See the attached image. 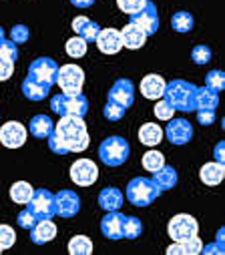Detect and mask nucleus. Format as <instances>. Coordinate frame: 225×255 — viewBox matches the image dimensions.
Returning <instances> with one entry per match:
<instances>
[{"mask_svg": "<svg viewBox=\"0 0 225 255\" xmlns=\"http://www.w3.org/2000/svg\"><path fill=\"white\" fill-rule=\"evenodd\" d=\"M48 149L54 155H69V153H83L89 149V133L83 117H61L54 125L52 133L46 137Z\"/></svg>", "mask_w": 225, "mask_h": 255, "instance_id": "1", "label": "nucleus"}, {"mask_svg": "<svg viewBox=\"0 0 225 255\" xmlns=\"http://www.w3.org/2000/svg\"><path fill=\"white\" fill-rule=\"evenodd\" d=\"M195 93H197V87L193 83L183 81V79H175V81L165 85L163 97L175 111L191 113V111H195Z\"/></svg>", "mask_w": 225, "mask_h": 255, "instance_id": "2", "label": "nucleus"}, {"mask_svg": "<svg viewBox=\"0 0 225 255\" xmlns=\"http://www.w3.org/2000/svg\"><path fill=\"white\" fill-rule=\"evenodd\" d=\"M50 111L59 117H85L89 113V99L83 93L54 95L50 99Z\"/></svg>", "mask_w": 225, "mask_h": 255, "instance_id": "3", "label": "nucleus"}, {"mask_svg": "<svg viewBox=\"0 0 225 255\" xmlns=\"http://www.w3.org/2000/svg\"><path fill=\"white\" fill-rule=\"evenodd\" d=\"M129 155H131V147H129L127 139H123L119 135L107 137L99 145V159L107 167H121L123 163H127Z\"/></svg>", "mask_w": 225, "mask_h": 255, "instance_id": "4", "label": "nucleus"}, {"mask_svg": "<svg viewBox=\"0 0 225 255\" xmlns=\"http://www.w3.org/2000/svg\"><path fill=\"white\" fill-rule=\"evenodd\" d=\"M159 195L161 191L147 177H135L127 185V201L135 207H149Z\"/></svg>", "mask_w": 225, "mask_h": 255, "instance_id": "5", "label": "nucleus"}, {"mask_svg": "<svg viewBox=\"0 0 225 255\" xmlns=\"http://www.w3.org/2000/svg\"><path fill=\"white\" fill-rule=\"evenodd\" d=\"M56 75H59V65H56L54 58H48V56H38L30 62L28 67V77L36 83H42V85H56Z\"/></svg>", "mask_w": 225, "mask_h": 255, "instance_id": "6", "label": "nucleus"}, {"mask_svg": "<svg viewBox=\"0 0 225 255\" xmlns=\"http://www.w3.org/2000/svg\"><path fill=\"white\" fill-rule=\"evenodd\" d=\"M26 209L40 221V219H52L56 215L54 209V195L48 189H34L30 201L26 203Z\"/></svg>", "mask_w": 225, "mask_h": 255, "instance_id": "7", "label": "nucleus"}, {"mask_svg": "<svg viewBox=\"0 0 225 255\" xmlns=\"http://www.w3.org/2000/svg\"><path fill=\"white\" fill-rule=\"evenodd\" d=\"M83 83H85V71L77 65H65L59 67V75H56V85L61 87L63 93L67 95H75L83 91Z\"/></svg>", "mask_w": 225, "mask_h": 255, "instance_id": "8", "label": "nucleus"}, {"mask_svg": "<svg viewBox=\"0 0 225 255\" xmlns=\"http://www.w3.org/2000/svg\"><path fill=\"white\" fill-rule=\"evenodd\" d=\"M167 233L173 241H183V239H189V237L199 233V223L195 217H191L187 213H179L169 221Z\"/></svg>", "mask_w": 225, "mask_h": 255, "instance_id": "9", "label": "nucleus"}, {"mask_svg": "<svg viewBox=\"0 0 225 255\" xmlns=\"http://www.w3.org/2000/svg\"><path fill=\"white\" fill-rule=\"evenodd\" d=\"M131 24L139 26L147 36L155 34L159 30V10H157V4L151 2V0H147L141 10L131 14Z\"/></svg>", "mask_w": 225, "mask_h": 255, "instance_id": "10", "label": "nucleus"}, {"mask_svg": "<svg viewBox=\"0 0 225 255\" xmlns=\"http://www.w3.org/2000/svg\"><path fill=\"white\" fill-rule=\"evenodd\" d=\"M26 127L18 121H8L0 127V143H2L6 149H18L26 143Z\"/></svg>", "mask_w": 225, "mask_h": 255, "instance_id": "11", "label": "nucleus"}, {"mask_svg": "<svg viewBox=\"0 0 225 255\" xmlns=\"http://www.w3.org/2000/svg\"><path fill=\"white\" fill-rule=\"evenodd\" d=\"M163 135L173 145H187L193 139V127L187 119H169Z\"/></svg>", "mask_w": 225, "mask_h": 255, "instance_id": "12", "label": "nucleus"}, {"mask_svg": "<svg viewBox=\"0 0 225 255\" xmlns=\"http://www.w3.org/2000/svg\"><path fill=\"white\" fill-rule=\"evenodd\" d=\"M71 179L79 187H91L99 179V167L91 159H79L71 165Z\"/></svg>", "mask_w": 225, "mask_h": 255, "instance_id": "13", "label": "nucleus"}, {"mask_svg": "<svg viewBox=\"0 0 225 255\" xmlns=\"http://www.w3.org/2000/svg\"><path fill=\"white\" fill-rule=\"evenodd\" d=\"M54 209L56 215L63 217V219H71L81 211V199L75 191L71 189H63L54 195Z\"/></svg>", "mask_w": 225, "mask_h": 255, "instance_id": "14", "label": "nucleus"}, {"mask_svg": "<svg viewBox=\"0 0 225 255\" xmlns=\"http://www.w3.org/2000/svg\"><path fill=\"white\" fill-rule=\"evenodd\" d=\"M109 101L121 105L127 111L135 103V85L129 79H117L109 91Z\"/></svg>", "mask_w": 225, "mask_h": 255, "instance_id": "15", "label": "nucleus"}, {"mask_svg": "<svg viewBox=\"0 0 225 255\" xmlns=\"http://www.w3.org/2000/svg\"><path fill=\"white\" fill-rule=\"evenodd\" d=\"M123 223H125L123 213L107 211V215L101 219V233L111 241H119V239H123Z\"/></svg>", "mask_w": 225, "mask_h": 255, "instance_id": "16", "label": "nucleus"}, {"mask_svg": "<svg viewBox=\"0 0 225 255\" xmlns=\"http://www.w3.org/2000/svg\"><path fill=\"white\" fill-rule=\"evenodd\" d=\"M95 42H97V46L103 54H117L123 48L121 32L117 28H101Z\"/></svg>", "mask_w": 225, "mask_h": 255, "instance_id": "17", "label": "nucleus"}, {"mask_svg": "<svg viewBox=\"0 0 225 255\" xmlns=\"http://www.w3.org/2000/svg\"><path fill=\"white\" fill-rule=\"evenodd\" d=\"M165 81H163V77L161 75H147V77H143V81H141V95L145 97V99H149V101H159V99H163V93H165Z\"/></svg>", "mask_w": 225, "mask_h": 255, "instance_id": "18", "label": "nucleus"}, {"mask_svg": "<svg viewBox=\"0 0 225 255\" xmlns=\"http://www.w3.org/2000/svg\"><path fill=\"white\" fill-rule=\"evenodd\" d=\"M28 231H30V239H32L34 245H44V243H48L56 237V225L50 219L36 221Z\"/></svg>", "mask_w": 225, "mask_h": 255, "instance_id": "19", "label": "nucleus"}, {"mask_svg": "<svg viewBox=\"0 0 225 255\" xmlns=\"http://www.w3.org/2000/svg\"><path fill=\"white\" fill-rule=\"evenodd\" d=\"M123 201H125L123 191L117 187H105L99 193V207L105 211H119Z\"/></svg>", "mask_w": 225, "mask_h": 255, "instance_id": "20", "label": "nucleus"}, {"mask_svg": "<svg viewBox=\"0 0 225 255\" xmlns=\"http://www.w3.org/2000/svg\"><path fill=\"white\" fill-rule=\"evenodd\" d=\"M73 30H75L77 36H81L85 42H95L97 36H99V32H101V26H99L95 20L87 18V16H77V18L73 20Z\"/></svg>", "mask_w": 225, "mask_h": 255, "instance_id": "21", "label": "nucleus"}, {"mask_svg": "<svg viewBox=\"0 0 225 255\" xmlns=\"http://www.w3.org/2000/svg\"><path fill=\"white\" fill-rule=\"evenodd\" d=\"M177 179H179V175H177V171H175V167H171V165H163L161 169H157L155 173H153V183L157 185V189L161 191H169V189H173L175 185H177Z\"/></svg>", "mask_w": 225, "mask_h": 255, "instance_id": "22", "label": "nucleus"}, {"mask_svg": "<svg viewBox=\"0 0 225 255\" xmlns=\"http://www.w3.org/2000/svg\"><path fill=\"white\" fill-rule=\"evenodd\" d=\"M201 239L197 235L189 237V239H183V241H173V245L167 247V253L169 255H199L201 253Z\"/></svg>", "mask_w": 225, "mask_h": 255, "instance_id": "23", "label": "nucleus"}, {"mask_svg": "<svg viewBox=\"0 0 225 255\" xmlns=\"http://www.w3.org/2000/svg\"><path fill=\"white\" fill-rule=\"evenodd\" d=\"M121 32V42H123V46H127V48H131V50H137V48H141L143 44H145V40H147V34L139 28V26H135V24H127L123 30H119Z\"/></svg>", "mask_w": 225, "mask_h": 255, "instance_id": "24", "label": "nucleus"}, {"mask_svg": "<svg viewBox=\"0 0 225 255\" xmlns=\"http://www.w3.org/2000/svg\"><path fill=\"white\" fill-rule=\"evenodd\" d=\"M54 129V123L50 117L46 115H36L30 119V125H28V131L34 139H46Z\"/></svg>", "mask_w": 225, "mask_h": 255, "instance_id": "25", "label": "nucleus"}, {"mask_svg": "<svg viewBox=\"0 0 225 255\" xmlns=\"http://www.w3.org/2000/svg\"><path fill=\"white\" fill-rule=\"evenodd\" d=\"M139 141L145 147H157L163 141V129L155 123H145L139 129Z\"/></svg>", "mask_w": 225, "mask_h": 255, "instance_id": "26", "label": "nucleus"}, {"mask_svg": "<svg viewBox=\"0 0 225 255\" xmlns=\"http://www.w3.org/2000/svg\"><path fill=\"white\" fill-rule=\"evenodd\" d=\"M48 93H50V87H48V85L36 83V81H32L30 77H26V79L22 81V95H24L28 101H44Z\"/></svg>", "mask_w": 225, "mask_h": 255, "instance_id": "27", "label": "nucleus"}, {"mask_svg": "<svg viewBox=\"0 0 225 255\" xmlns=\"http://www.w3.org/2000/svg\"><path fill=\"white\" fill-rule=\"evenodd\" d=\"M223 175H225V169H223L221 163H207V165H203L201 171H199L201 181H203L205 185H209V187L219 185V183L223 181Z\"/></svg>", "mask_w": 225, "mask_h": 255, "instance_id": "28", "label": "nucleus"}, {"mask_svg": "<svg viewBox=\"0 0 225 255\" xmlns=\"http://www.w3.org/2000/svg\"><path fill=\"white\" fill-rule=\"evenodd\" d=\"M219 105V95L207 87H197V93H195V111L199 109H209V111H215Z\"/></svg>", "mask_w": 225, "mask_h": 255, "instance_id": "29", "label": "nucleus"}, {"mask_svg": "<svg viewBox=\"0 0 225 255\" xmlns=\"http://www.w3.org/2000/svg\"><path fill=\"white\" fill-rule=\"evenodd\" d=\"M32 193H34V189H32V185L26 183V181H16V183L10 187V199H12L14 203H18V205H26V203L30 201Z\"/></svg>", "mask_w": 225, "mask_h": 255, "instance_id": "30", "label": "nucleus"}, {"mask_svg": "<svg viewBox=\"0 0 225 255\" xmlns=\"http://www.w3.org/2000/svg\"><path fill=\"white\" fill-rule=\"evenodd\" d=\"M193 24H195L193 16L189 12H185V10H179V12H175L171 16V26H173L175 32H181V34L191 32L193 30Z\"/></svg>", "mask_w": 225, "mask_h": 255, "instance_id": "31", "label": "nucleus"}, {"mask_svg": "<svg viewBox=\"0 0 225 255\" xmlns=\"http://www.w3.org/2000/svg\"><path fill=\"white\" fill-rule=\"evenodd\" d=\"M71 255H91L93 253V241L87 235H77L69 241Z\"/></svg>", "mask_w": 225, "mask_h": 255, "instance_id": "32", "label": "nucleus"}, {"mask_svg": "<svg viewBox=\"0 0 225 255\" xmlns=\"http://www.w3.org/2000/svg\"><path fill=\"white\" fill-rule=\"evenodd\" d=\"M143 233V223L139 217H125V223H123V239H137L139 235Z\"/></svg>", "mask_w": 225, "mask_h": 255, "instance_id": "33", "label": "nucleus"}, {"mask_svg": "<svg viewBox=\"0 0 225 255\" xmlns=\"http://www.w3.org/2000/svg\"><path fill=\"white\" fill-rule=\"evenodd\" d=\"M143 167L149 171V173H155L157 169H161L163 165H165V157H163V153H159V151H147L145 155H143Z\"/></svg>", "mask_w": 225, "mask_h": 255, "instance_id": "34", "label": "nucleus"}, {"mask_svg": "<svg viewBox=\"0 0 225 255\" xmlns=\"http://www.w3.org/2000/svg\"><path fill=\"white\" fill-rule=\"evenodd\" d=\"M87 44H89V42H85L81 36H73V38L67 40L65 50H67L69 56H73V58H81V56L87 54Z\"/></svg>", "mask_w": 225, "mask_h": 255, "instance_id": "35", "label": "nucleus"}, {"mask_svg": "<svg viewBox=\"0 0 225 255\" xmlns=\"http://www.w3.org/2000/svg\"><path fill=\"white\" fill-rule=\"evenodd\" d=\"M205 87L215 91V93H221L223 87H225V75L223 71H209L207 77H205Z\"/></svg>", "mask_w": 225, "mask_h": 255, "instance_id": "36", "label": "nucleus"}, {"mask_svg": "<svg viewBox=\"0 0 225 255\" xmlns=\"http://www.w3.org/2000/svg\"><path fill=\"white\" fill-rule=\"evenodd\" d=\"M103 117H105L107 121L117 123V121H121V119L125 117V109H123L121 105H117V103L109 101V103L105 105V109H103Z\"/></svg>", "mask_w": 225, "mask_h": 255, "instance_id": "37", "label": "nucleus"}, {"mask_svg": "<svg viewBox=\"0 0 225 255\" xmlns=\"http://www.w3.org/2000/svg\"><path fill=\"white\" fill-rule=\"evenodd\" d=\"M191 58H193L195 65H207L211 60V48L207 44H197L191 50Z\"/></svg>", "mask_w": 225, "mask_h": 255, "instance_id": "38", "label": "nucleus"}, {"mask_svg": "<svg viewBox=\"0 0 225 255\" xmlns=\"http://www.w3.org/2000/svg\"><path fill=\"white\" fill-rule=\"evenodd\" d=\"M153 111H155V117H157L159 121H169V119H173V115H175V109L169 105L165 99H159Z\"/></svg>", "mask_w": 225, "mask_h": 255, "instance_id": "39", "label": "nucleus"}, {"mask_svg": "<svg viewBox=\"0 0 225 255\" xmlns=\"http://www.w3.org/2000/svg\"><path fill=\"white\" fill-rule=\"evenodd\" d=\"M16 241V233L10 225H0V247L2 249H10Z\"/></svg>", "mask_w": 225, "mask_h": 255, "instance_id": "40", "label": "nucleus"}, {"mask_svg": "<svg viewBox=\"0 0 225 255\" xmlns=\"http://www.w3.org/2000/svg\"><path fill=\"white\" fill-rule=\"evenodd\" d=\"M28 38H30L28 26H24V24H14V26H12V30H10V40H12L14 44H24Z\"/></svg>", "mask_w": 225, "mask_h": 255, "instance_id": "41", "label": "nucleus"}, {"mask_svg": "<svg viewBox=\"0 0 225 255\" xmlns=\"http://www.w3.org/2000/svg\"><path fill=\"white\" fill-rule=\"evenodd\" d=\"M145 2L147 0H117V6L125 14H135L137 10H141L145 6Z\"/></svg>", "mask_w": 225, "mask_h": 255, "instance_id": "42", "label": "nucleus"}, {"mask_svg": "<svg viewBox=\"0 0 225 255\" xmlns=\"http://www.w3.org/2000/svg\"><path fill=\"white\" fill-rule=\"evenodd\" d=\"M0 56H4V58H8V60H12V62H16L18 60V48H16V44L12 42V40H2L0 42Z\"/></svg>", "mask_w": 225, "mask_h": 255, "instance_id": "43", "label": "nucleus"}, {"mask_svg": "<svg viewBox=\"0 0 225 255\" xmlns=\"http://www.w3.org/2000/svg\"><path fill=\"white\" fill-rule=\"evenodd\" d=\"M14 73V62L4 58V56H0V81H8Z\"/></svg>", "mask_w": 225, "mask_h": 255, "instance_id": "44", "label": "nucleus"}, {"mask_svg": "<svg viewBox=\"0 0 225 255\" xmlns=\"http://www.w3.org/2000/svg\"><path fill=\"white\" fill-rule=\"evenodd\" d=\"M36 221H38V219H36V217H34V215H32L28 209H24V211H20V213L16 215V223H18L22 229H30V227H32Z\"/></svg>", "mask_w": 225, "mask_h": 255, "instance_id": "45", "label": "nucleus"}, {"mask_svg": "<svg viewBox=\"0 0 225 255\" xmlns=\"http://www.w3.org/2000/svg\"><path fill=\"white\" fill-rule=\"evenodd\" d=\"M197 121L203 125V127H209L215 123V111H209V109H199L197 111Z\"/></svg>", "mask_w": 225, "mask_h": 255, "instance_id": "46", "label": "nucleus"}, {"mask_svg": "<svg viewBox=\"0 0 225 255\" xmlns=\"http://www.w3.org/2000/svg\"><path fill=\"white\" fill-rule=\"evenodd\" d=\"M223 251H225V247H223V243H219V241H213V243L201 247V253H203V255H223Z\"/></svg>", "mask_w": 225, "mask_h": 255, "instance_id": "47", "label": "nucleus"}, {"mask_svg": "<svg viewBox=\"0 0 225 255\" xmlns=\"http://www.w3.org/2000/svg\"><path fill=\"white\" fill-rule=\"evenodd\" d=\"M223 149H225V145H223V141L221 143H217V147H215V163H225V153H223Z\"/></svg>", "mask_w": 225, "mask_h": 255, "instance_id": "48", "label": "nucleus"}, {"mask_svg": "<svg viewBox=\"0 0 225 255\" xmlns=\"http://www.w3.org/2000/svg\"><path fill=\"white\" fill-rule=\"evenodd\" d=\"M71 4L77 8H89L95 4V0H71Z\"/></svg>", "mask_w": 225, "mask_h": 255, "instance_id": "49", "label": "nucleus"}, {"mask_svg": "<svg viewBox=\"0 0 225 255\" xmlns=\"http://www.w3.org/2000/svg\"><path fill=\"white\" fill-rule=\"evenodd\" d=\"M215 241L223 243V229H219V231H217V239H215Z\"/></svg>", "mask_w": 225, "mask_h": 255, "instance_id": "50", "label": "nucleus"}, {"mask_svg": "<svg viewBox=\"0 0 225 255\" xmlns=\"http://www.w3.org/2000/svg\"><path fill=\"white\" fill-rule=\"evenodd\" d=\"M2 40H4V28L0 26V42H2Z\"/></svg>", "mask_w": 225, "mask_h": 255, "instance_id": "51", "label": "nucleus"}, {"mask_svg": "<svg viewBox=\"0 0 225 255\" xmlns=\"http://www.w3.org/2000/svg\"><path fill=\"white\" fill-rule=\"evenodd\" d=\"M0 251H2V247H0Z\"/></svg>", "mask_w": 225, "mask_h": 255, "instance_id": "52", "label": "nucleus"}]
</instances>
